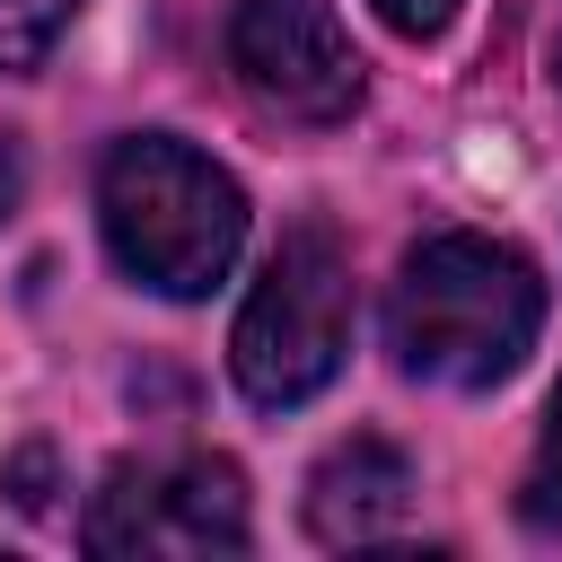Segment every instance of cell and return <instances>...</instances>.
Here are the masks:
<instances>
[{"mask_svg":"<svg viewBox=\"0 0 562 562\" xmlns=\"http://www.w3.org/2000/svg\"><path fill=\"white\" fill-rule=\"evenodd\" d=\"M97 220L114 263L158 290V299H202L228 281L237 246H246V193L184 140L167 132H132L105 149L97 167Z\"/></svg>","mask_w":562,"mask_h":562,"instance_id":"2","label":"cell"},{"mask_svg":"<svg viewBox=\"0 0 562 562\" xmlns=\"http://www.w3.org/2000/svg\"><path fill=\"white\" fill-rule=\"evenodd\" d=\"M536 325H544L536 263L474 228L422 237L386 299V342L430 386H501L536 351Z\"/></svg>","mask_w":562,"mask_h":562,"instance_id":"1","label":"cell"},{"mask_svg":"<svg viewBox=\"0 0 562 562\" xmlns=\"http://www.w3.org/2000/svg\"><path fill=\"white\" fill-rule=\"evenodd\" d=\"M351 351V263L325 228H290L237 316L228 369L255 404H307L334 386Z\"/></svg>","mask_w":562,"mask_h":562,"instance_id":"3","label":"cell"},{"mask_svg":"<svg viewBox=\"0 0 562 562\" xmlns=\"http://www.w3.org/2000/svg\"><path fill=\"white\" fill-rule=\"evenodd\" d=\"M228 70L281 123H342L360 105V53L325 0H237Z\"/></svg>","mask_w":562,"mask_h":562,"instance_id":"5","label":"cell"},{"mask_svg":"<svg viewBox=\"0 0 562 562\" xmlns=\"http://www.w3.org/2000/svg\"><path fill=\"white\" fill-rule=\"evenodd\" d=\"M395 35H413V44H430V35H448V18H457V0H369Z\"/></svg>","mask_w":562,"mask_h":562,"instance_id":"9","label":"cell"},{"mask_svg":"<svg viewBox=\"0 0 562 562\" xmlns=\"http://www.w3.org/2000/svg\"><path fill=\"white\" fill-rule=\"evenodd\" d=\"M553 70H562V35H553Z\"/></svg>","mask_w":562,"mask_h":562,"instance_id":"11","label":"cell"},{"mask_svg":"<svg viewBox=\"0 0 562 562\" xmlns=\"http://www.w3.org/2000/svg\"><path fill=\"white\" fill-rule=\"evenodd\" d=\"M536 527H562V386H553V413H544V439H536V465H527V501H518Z\"/></svg>","mask_w":562,"mask_h":562,"instance_id":"8","label":"cell"},{"mask_svg":"<svg viewBox=\"0 0 562 562\" xmlns=\"http://www.w3.org/2000/svg\"><path fill=\"white\" fill-rule=\"evenodd\" d=\"M246 483L228 457H149L114 465L88 501V553L105 562H193V553H246Z\"/></svg>","mask_w":562,"mask_h":562,"instance_id":"4","label":"cell"},{"mask_svg":"<svg viewBox=\"0 0 562 562\" xmlns=\"http://www.w3.org/2000/svg\"><path fill=\"white\" fill-rule=\"evenodd\" d=\"M70 9H79V0H0V70L44 61V53L61 44V26H70Z\"/></svg>","mask_w":562,"mask_h":562,"instance_id":"7","label":"cell"},{"mask_svg":"<svg viewBox=\"0 0 562 562\" xmlns=\"http://www.w3.org/2000/svg\"><path fill=\"white\" fill-rule=\"evenodd\" d=\"M404 509H413V465L386 439H342L307 474V527L325 544H378L404 527Z\"/></svg>","mask_w":562,"mask_h":562,"instance_id":"6","label":"cell"},{"mask_svg":"<svg viewBox=\"0 0 562 562\" xmlns=\"http://www.w3.org/2000/svg\"><path fill=\"white\" fill-rule=\"evenodd\" d=\"M9 184H18V167H9V158H0V202H9Z\"/></svg>","mask_w":562,"mask_h":562,"instance_id":"10","label":"cell"}]
</instances>
